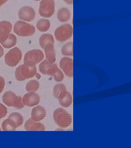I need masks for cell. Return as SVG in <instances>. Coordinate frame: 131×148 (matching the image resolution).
<instances>
[{
    "instance_id": "1",
    "label": "cell",
    "mask_w": 131,
    "mask_h": 148,
    "mask_svg": "<svg viewBox=\"0 0 131 148\" xmlns=\"http://www.w3.org/2000/svg\"><path fill=\"white\" fill-rule=\"evenodd\" d=\"M36 65L32 62H26L18 66L15 72L16 79L18 81H24L34 77L37 74Z\"/></svg>"
},
{
    "instance_id": "2",
    "label": "cell",
    "mask_w": 131,
    "mask_h": 148,
    "mask_svg": "<svg viewBox=\"0 0 131 148\" xmlns=\"http://www.w3.org/2000/svg\"><path fill=\"white\" fill-rule=\"evenodd\" d=\"M53 116L55 123L61 128L68 127L72 122L71 116L62 108L56 109L54 112Z\"/></svg>"
},
{
    "instance_id": "3",
    "label": "cell",
    "mask_w": 131,
    "mask_h": 148,
    "mask_svg": "<svg viewBox=\"0 0 131 148\" xmlns=\"http://www.w3.org/2000/svg\"><path fill=\"white\" fill-rule=\"evenodd\" d=\"M14 32L18 36L21 37L31 36L36 32L33 25L24 21H18L14 25Z\"/></svg>"
},
{
    "instance_id": "4",
    "label": "cell",
    "mask_w": 131,
    "mask_h": 148,
    "mask_svg": "<svg viewBox=\"0 0 131 148\" xmlns=\"http://www.w3.org/2000/svg\"><path fill=\"white\" fill-rule=\"evenodd\" d=\"M73 27L69 24H65L57 27L54 32L55 39L60 42H64L71 38L73 35Z\"/></svg>"
},
{
    "instance_id": "5",
    "label": "cell",
    "mask_w": 131,
    "mask_h": 148,
    "mask_svg": "<svg viewBox=\"0 0 131 148\" xmlns=\"http://www.w3.org/2000/svg\"><path fill=\"white\" fill-rule=\"evenodd\" d=\"M2 101L6 106L14 107L17 109H21L24 107L22 98L20 96H17L11 91H7L2 96Z\"/></svg>"
},
{
    "instance_id": "6",
    "label": "cell",
    "mask_w": 131,
    "mask_h": 148,
    "mask_svg": "<svg viewBox=\"0 0 131 148\" xmlns=\"http://www.w3.org/2000/svg\"><path fill=\"white\" fill-rule=\"evenodd\" d=\"M22 58L21 51L18 47H14L5 54V63L8 66L14 67L16 66L20 62Z\"/></svg>"
},
{
    "instance_id": "7",
    "label": "cell",
    "mask_w": 131,
    "mask_h": 148,
    "mask_svg": "<svg viewBox=\"0 0 131 148\" xmlns=\"http://www.w3.org/2000/svg\"><path fill=\"white\" fill-rule=\"evenodd\" d=\"M55 12L54 0H41L39 7V15L43 18H50Z\"/></svg>"
},
{
    "instance_id": "8",
    "label": "cell",
    "mask_w": 131,
    "mask_h": 148,
    "mask_svg": "<svg viewBox=\"0 0 131 148\" xmlns=\"http://www.w3.org/2000/svg\"><path fill=\"white\" fill-rule=\"evenodd\" d=\"M44 55L43 51L40 49H33L28 51L25 54L24 62H32L37 64L41 62L44 59Z\"/></svg>"
},
{
    "instance_id": "9",
    "label": "cell",
    "mask_w": 131,
    "mask_h": 148,
    "mask_svg": "<svg viewBox=\"0 0 131 148\" xmlns=\"http://www.w3.org/2000/svg\"><path fill=\"white\" fill-rule=\"evenodd\" d=\"M59 66L64 74L68 77L73 76V60L69 57H63L60 61Z\"/></svg>"
},
{
    "instance_id": "10",
    "label": "cell",
    "mask_w": 131,
    "mask_h": 148,
    "mask_svg": "<svg viewBox=\"0 0 131 148\" xmlns=\"http://www.w3.org/2000/svg\"><path fill=\"white\" fill-rule=\"evenodd\" d=\"M18 16L22 21H31L35 18L36 12L31 7L24 6L19 10Z\"/></svg>"
},
{
    "instance_id": "11",
    "label": "cell",
    "mask_w": 131,
    "mask_h": 148,
    "mask_svg": "<svg viewBox=\"0 0 131 148\" xmlns=\"http://www.w3.org/2000/svg\"><path fill=\"white\" fill-rule=\"evenodd\" d=\"M22 101L24 106L32 107L40 103V97L35 92H29L23 96Z\"/></svg>"
},
{
    "instance_id": "12",
    "label": "cell",
    "mask_w": 131,
    "mask_h": 148,
    "mask_svg": "<svg viewBox=\"0 0 131 148\" xmlns=\"http://www.w3.org/2000/svg\"><path fill=\"white\" fill-rule=\"evenodd\" d=\"M12 30V25L8 21L0 22V43L5 41Z\"/></svg>"
},
{
    "instance_id": "13",
    "label": "cell",
    "mask_w": 131,
    "mask_h": 148,
    "mask_svg": "<svg viewBox=\"0 0 131 148\" xmlns=\"http://www.w3.org/2000/svg\"><path fill=\"white\" fill-rule=\"evenodd\" d=\"M25 129L28 131H44L45 130V126L42 123L33 121L31 118L26 121Z\"/></svg>"
},
{
    "instance_id": "14",
    "label": "cell",
    "mask_w": 131,
    "mask_h": 148,
    "mask_svg": "<svg viewBox=\"0 0 131 148\" xmlns=\"http://www.w3.org/2000/svg\"><path fill=\"white\" fill-rule=\"evenodd\" d=\"M58 100L60 106L64 108H68L72 105L73 98L69 92L66 90L62 92L58 96Z\"/></svg>"
},
{
    "instance_id": "15",
    "label": "cell",
    "mask_w": 131,
    "mask_h": 148,
    "mask_svg": "<svg viewBox=\"0 0 131 148\" xmlns=\"http://www.w3.org/2000/svg\"><path fill=\"white\" fill-rule=\"evenodd\" d=\"M47 75L54 77L55 81L58 82H62L64 79V75L62 71L58 68L56 64H53L48 69Z\"/></svg>"
},
{
    "instance_id": "16",
    "label": "cell",
    "mask_w": 131,
    "mask_h": 148,
    "mask_svg": "<svg viewBox=\"0 0 131 148\" xmlns=\"http://www.w3.org/2000/svg\"><path fill=\"white\" fill-rule=\"evenodd\" d=\"M46 110L41 106H37L31 111V119L35 121H40L46 116Z\"/></svg>"
},
{
    "instance_id": "17",
    "label": "cell",
    "mask_w": 131,
    "mask_h": 148,
    "mask_svg": "<svg viewBox=\"0 0 131 148\" xmlns=\"http://www.w3.org/2000/svg\"><path fill=\"white\" fill-rule=\"evenodd\" d=\"M43 49L47 60L51 65L54 64L56 61V54L54 45L49 43Z\"/></svg>"
},
{
    "instance_id": "18",
    "label": "cell",
    "mask_w": 131,
    "mask_h": 148,
    "mask_svg": "<svg viewBox=\"0 0 131 148\" xmlns=\"http://www.w3.org/2000/svg\"><path fill=\"white\" fill-rule=\"evenodd\" d=\"M71 16V12L67 8H62L58 11V20L61 23L68 21L70 19Z\"/></svg>"
},
{
    "instance_id": "19",
    "label": "cell",
    "mask_w": 131,
    "mask_h": 148,
    "mask_svg": "<svg viewBox=\"0 0 131 148\" xmlns=\"http://www.w3.org/2000/svg\"><path fill=\"white\" fill-rule=\"evenodd\" d=\"M39 43L41 47L43 49L49 43L54 44V38L52 35L50 34H45L42 35L39 38Z\"/></svg>"
},
{
    "instance_id": "20",
    "label": "cell",
    "mask_w": 131,
    "mask_h": 148,
    "mask_svg": "<svg viewBox=\"0 0 131 148\" xmlns=\"http://www.w3.org/2000/svg\"><path fill=\"white\" fill-rule=\"evenodd\" d=\"M16 128L15 122L8 118L2 123V128L3 131H15Z\"/></svg>"
},
{
    "instance_id": "21",
    "label": "cell",
    "mask_w": 131,
    "mask_h": 148,
    "mask_svg": "<svg viewBox=\"0 0 131 148\" xmlns=\"http://www.w3.org/2000/svg\"><path fill=\"white\" fill-rule=\"evenodd\" d=\"M36 27L39 32H47L50 27V22L47 19H41L37 22Z\"/></svg>"
},
{
    "instance_id": "22",
    "label": "cell",
    "mask_w": 131,
    "mask_h": 148,
    "mask_svg": "<svg viewBox=\"0 0 131 148\" xmlns=\"http://www.w3.org/2000/svg\"><path fill=\"white\" fill-rule=\"evenodd\" d=\"M17 42V38L14 35L10 34L7 39L3 42L1 43L2 46L5 48H11L16 46Z\"/></svg>"
},
{
    "instance_id": "23",
    "label": "cell",
    "mask_w": 131,
    "mask_h": 148,
    "mask_svg": "<svg viewBox=\"0 0 131 148\" xmlns=\"http://www.w3.org/2000/svg\"><path fill=\"white\" fill-rule=\"evenodd\" d=\"M61 53L64 56L72 57L73 56V43L69 42L64 45L61 48Z\"/></svg>"
},
{
    "instance_id": "24",
    "label": "cell",
    "mask_w": 131,
    "mask_h": 148,
    "mask_svg": "<svg viewBox=\"0 0 131 148\" xmlns=\"http://www.w3.org/2000/svg\"><path fill=\"white\" fill-rule=\"evenodd\" d=\"M8 119H12L15 122L16 127H18L22 125L24 122V119L21 114L18 112H13L8 116Z\"/></svg>"
},
{
    "instance_id": "25",
    "label": "cell",
    "mask_w": 131,
    "mask_h": 148,
    "mask_svg": "<svg viewBox=\"0 0 131 148\" xmlns=\"http://www.w3.org/2000/svg\"><path fill=\"white\" fill-rule=\"evenodd\" d=\"M39 88V83L37 80H31L26 84V90L27 92H36Z\"/></svg>"
},
{
    "instance_id": "26",
    "label": "cell",
    "mask_w": 131,
    "mask_h": 148,
    "mask_svg": "<svg viewBox=\"0 0 131 148\" xmlns=\"http://www.w3.org/2000/svg\"><path fill=\"white\" fill-rule=\"evenodd\" d=\"M51 64L47 60H44L39 64V69L40 72L42 74L44 75H47V74L48 70V69L50 68V67L51 66Z\"/></svg>"
},
{
    "instance_id": "27",
    "label": "cell",
    "mask_w": 131,
    "mask_h": 148,
    "mask_svg": "<svg viewBox=\"0 0 131 148\" xmlns=\"http://www.w3.org/2000/svg\"><path fill=\"white\" fill-rule=\"evenodd\" d=\"M66 87L64 85L62 84H56L54 87L53 93L54 97L58 99V96L64 90H66Z\"/></svg>"
},
{
    "instance_id": "28",
    "label": "cell",
    "mask_w": 131,
    "mask_h": 148,
    "mask_svg": "<svg viewBox=\"0 0 131 148\" xmlns=\"http://www.w3.org/2000/svg\"><path fill=\"white\" fill-rule=\"evenodd\" d=\"M7 114V109L5 106L0 103V119L3 118Z\"/></svg>"
},
{
    "instance_id": "29",
    "label": "cell",
    "mask_w": 131,
    "mask_h": 148,
    "mask_svg": "<svg viewBox=\"0 0 131 148\" xmlns=\"http://www.w3.org/2000/svg\"><path fill=\"white\" fill-rule=\"evenodd\" d=\"M5 86V81L3 77L0 76V93L3 91Z\"/></svg>"
},
{
    "instance_id": "30",
    "label": "cell",
    "mask_w": 131,
    "mask_h": 148,
    "mask_svg": "<svg viewBox=\"0 0 131 148\" xmlns=\"http://www.w3.org/2000/svg\"><path fill=\"white\" fill-rule=\"evenodd\" d=\"M63 1L69 5H72L73 3V0H63Z\"/></svg>"
},
{
    "instance_id": "31",
    "label": "cell",
    "mask_w": 131,
    "mask_h": 148,
    "mask_svg": "<svg viewBox=\"0 0 131 148\" xmlns=\"http://www.w3.org/2000/svg\"><path fill=\"white\" fill-rule=\"evenodd\" d=\"M3 48L0 45V58H1L3 56Z\"/></svg>"
},
{
    "instance_id": "32",
    "label": "cell",
    "mask_w": 131,
    "mask_h": 148,
    "mask_svg": "<svg viewBox=\"0 0 131 148\" xmlns=\"http://www.w3.org/2000/svg\"><path fill=\"white\" fill-rule=\"evenodd\" d=\"M8 0H0V7L3 5Z\"/></svg>"
},
{
    "instance_id": "33",
    "label": "cell",
    "mask_w": 131,
    "mask_h": 148,
    "mask_svg": "<svg viewBox=\"0 0 131 148\" xmlns=\"http://www.w3.org/2000/svg\"><path fill=\"white\" fill-rule=\"evenodd\" d=\"M35 1H41V0H34Z\"/></svg>"
},
{
    "instance_id": "34",
    "label": "cell",
    "mask_w": 131,
    "mask_h": 148,
    "mask_svg": "<svg viewBox=\"0 0 131 148\" xmlns=\"http://www.w3.org/2000/svg\"><path fill=\"white\" fill-rule=\"evenodd\" d=\"M1 131V128H0V131Z\"/></svg>"
}]
</instances>
